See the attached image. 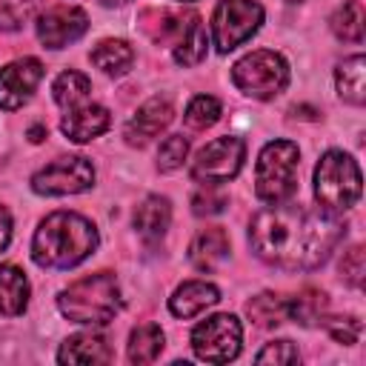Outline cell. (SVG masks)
<instances>
[{
  "label": "cell",
  "instance_id": "1",
  "mask_svg": "<svg viewBox=\"0 0 366 366\" xmlns=\"http://www.w3.org/2000/svg\"><path fill=\"white\" fill-rule=\"evenodd\" d=\"M346 226L326 209H309L300 203H272L260 209L249 223L252 252L283 272H309L329 260Z\"/></svg>",
  "mask_w": 366,
  "mask_h": 366
},
{
  "label": "cell",
  "instance_id": "2",
  "mask_svg": "<svg viewBox=\"0 0 366 366\" xmlns=\"http://www.w3.org/2000/svg\"><path fill=\"white\" fill-rule=\"evenodd\" d=\"M100 237L92 220L77 212H51L31 237V260L43 269H71L83 263Z\"/></svg>",
  "mask_w": 366,
  "mask_h": 366
},
{
  "label": "cell",
  "instance_id": "3",
  "mask_svg": "<svg viewBox=\"0 0 366 366\" xmlns=\"http://www.w3.org/2000/svg\"><path fill=\"white\" fill-rule=\"evenodd\" d=\"M57 306L63 317L83 326H103L120 312V286L112 272H97L74 280L60 292Z\"/></svg>",
  "mask_w": 366,
  "mask_h": 366
},
{
  "label": "cell",
  "instance_id": "4",
  "mask_svg": "<svg viewBox=\"0 0 366 366\" xmlns=\"http://www.w3.org/2000/svg\"><path fill=\"white\" fill-rule=\"evenodd\" d=\"M360 166L340 149H329L315 166V197L320 209L340 214L360 200Z\"/></svg>",
  "mask_w": 366,
  "mask_h": 366
},
{
  "label": "cell",
  "instance_id": "5",
  "mask_svg": "<svg viewBox=\"0 0 366 366\" xmlns=\"http://www.w3.org/2000/svg\"><path fill=\"white\" fill-rule=\"evenodd\" d=\"M297 166L300 149L292 140H272L260 149L254 166V194L263 203L289 200L297 189Z\"/></svg>",
  "mask_w": 366,
  "mask_h": 366
},
{
  "label": "cell",
  "instance_id": "6",
  "mask_svg": "<svg viewBox=\"0 0 366 366\" xmlns=\"http://www.w3.org/2000/svg\"><path fill=\"white\" fill-rule=\"evenodd\" d=\"M232 83L254 100H272L289 86V63L272 49H257L232 66Z\"/></svg>",
  "mask_w": 366,
  "mask_h": 366
},
{
  "label": "cell",
  "instance_id": "7",
  "mask_svg": "<svg viewBox=\"0 0 366 366\" xmlns=\"http://www.w3.org/2000/svg\"><path fill=\"white\" fill-rule=\"evenodd\" d=\"M263 23V6L257 0H220L212 14V40L220 54L243 46Z\"/></svg>",
  "mask_w": 366,
  "mask_h": 366
},
{
  "label": "cell",
  "instance_id": "8",
  "mask_svg": "<svg viewBox=\"0 0 366 366\" xmlns=\"http://www.w3.org/2000/svg\"><path fill=\"white\" fill-rule=\"evenodd\" d=\"M243 329L234 315H212L192 332V349L206 363H229L240 355Z\"/></svg>",
  "mask_w": 366,
  "mask_h": 366
},
{
  "label": "cell",
  "instance_id": "9",
  "mask_svg": "<svg viewBox=\"0 0 366 366\" xmlns=\"http://www.w3.org/2000/svg\"><path fill=\"white\" fill-rule=\"evenodd\" d=\"M243 160H246V143L234 134H223L212 143H206L194 160H192V177L203 186V183H212V186H220L232 177H237V172L243 169Z\"/></svg>",
  "mask_w": 366,
  "mask_h": 366
},
{
  "label": "cell",
  "instance_id": "10",
  "mask_svg": "<svg viewBox=\"0 0 366 366\" xmlns=\"http://www.w3.org/2000/svg\"><path fill=\"white\" fill-rule=\"evenodd\" d=\"M94 183V166L80 157H57L31 177V189L46 197H66V194H80Z\"/></svg>",
  "mask_w": 366,
  "mask_h": 366
},
{
  "label": "cell",
  "instance_id": "11",
  "mask_svg": "<svg viewBox=\"0 0 366 366\" xmlns=\"http://www.w3.org/2000/svg\"><path fill=\"white\" fill-rule=\"evenodd\" d=\"M86 29H89V17L77 6H51L34 23L37 40L46 49H66L69 43L80 40Z\"/></svg>",
  "mask_w": 366,
  "mask_h": 366
},
{
  "label": "cell",
  "instance_id": "12",
  "mask_svg": "<svg viewBox=\"0 0 366 366\" xmlns=\"http://www.w3.org/2000/svg\"><path fill=\"white\" fill-rule=\"evenodd\" d=\"M43 80V63L37 57H20L0 69V109L14 112L31 100L37 83Z\"/></svg>",
  "mask_w": 366,
  "mask_h": 366
},
{
  "label": "cell",
  "instance_id": "13",
  "mask_svg": "<svg viewBox=\"0 0 366 366\" xmlns=\"http://www.w3.org/2000/svg\"><path fill=\"white\" fill-rule=\"evenodd\" d=\"M174 117V109L166 97H149L143 106H137V112L129 117L123 134L129 146H146L152 137H157Z\"/></svg>",
  "mask_w": 366,
  "mask_h": 366
},
{
  "label": "cell",
  "instance_id": "14",
  "mask_svg": "<svg viewBox=\"0 0 366 366\" xmlns=\"http://www.w3.org/2000/svg\"><path fill=\"white\" fill-rule=\"evenodd\" d=\"M109 126H112L109 109L100 103H89V100L66 109V117L60 120V132L74 143H89V140L100 137Z\"/></svg>",
  "mask_w": 366,
  "mask_h": 366
},
{
  "label": "cell",
  "instance_id": "15",
  "mask_svg": "<svg viewBox=\"0 0 366 366\" xmlns=\"http://www.w3.org/2000/svg\"><path fill=\"white\" fill-rule=\"evenodd\" d=\"M220 300V292L214 283H206V280H186L174 289V295L169 297V309L174 317H197L200 312H206L209 306H214Z\"/></svg>",
  "mask_w": 366,
  "mask_h": 366
},
{
  "label": "cell",
  "instance_id": "16",
  "mask_svg": "<svg viewBox=\"0 0 366 366\" xmlns=\"http://www.w3.org/2000/svg\"><path fill=\"white\" fill-rule=\"evenodd\" d=\"M229 257V234L220 226L200 229L189 243V260L197 272H212Z\"/></svg>",
  "mask_w": 366,
  "mask_h": 366
},
{
  "label": "cell",
  "instance_id": "17",
  "mask_svg": "<svg viewBox=\"0 0 366 366\" xmlns=\"http://www.w3.org/2000/svg\"><path fill=\"white\" fill-rule=\"evenodd\" d=\"M57 360L60 363H109L112 349L100 332H77L63 340Z\"/></svg>",
  "mask_w": 366,
  "mask_h": 366
},
{
  "label": "cell",
  "instance_id": "18",
  "mask_svg": "<svg viewBox=\"0 0 366 366\" xmlns=\"http://www.w3.org/2000/svg\"><path fill=\"white\" fill-rule=\"evenodd\" d=\"M169 223H172V203H169V197L149 194L134 209V229L146 240H160L169 232Z\"/></svg>",
  "mask_w": 366,
  "mask_h": 366
},
{
  "label": "cell",
  "instance_id": "19",
  "mask_svg": "<svg viewBox=\"0 0 366 366\" xmlns=\"http://www.w3.org/2000/svg\"><path fill=\"white\" fill-rule=\"evenodd\" d=\"M26 306H29V280L23 269L3 263L0 266V315L14 317V315H23Z\"/></svg>",
  "mask_w": 366,
  "mask_h": 366
},
{
  "label": "cell",
  "instance_id": "20",
  "mask_svg": "<svg viewBox=\"0 0 366 366\" xmlns=\"http://www.w3.org/2000/svg\"><path fill=\"white\" fill-rule=\"evenodd\" d=\"M335 86H337L340 100H346L352 106H363V100H366V60H363V54H352L335 69Z\"/></svg>",
  "mask_w": 366,
  "mask_h": 366
},
{
  "label": "cell",
  "instance_id": "21",
  "mask_svg": "<svg viewBox=\"0 0 366 366\" xmlns=\"http://www.w3.org/2000/svg\"><path fill=\"white\" fill-rule=\"evenodd\" d=\"M206 51H209V37H206V29L200 23L197 14L189 17L183 34L177 37V43L172 46V57L177 66H197L206 60Z\"/></svg>",
  "mask_w": 366,
  "mask_h": 366
},
{
  "label": "cell",
  "instance_id": "22",
  "mask_svg": "<svg viewBox=\"0 0 366 366\" xmlns=\"http://www.w3.org/2000/svg\"><path fill=\"white\" fill-rule=\"evenodd\" d=\"M92 63L109 77H123L134 66V49L126 40H100L92 49Z\"/></svg>",
  "mask_w": 366,
  "mask_h": 366
},
{
  "label": "cell",
  "instance_id": "23",
  "mask_svg": "<svg viewBox=\"0 0 366 366\" xmlns=\"http://www.w3.org/2000/svg\"><path fill=\"white\" fill-rule=\"evenodd\" d=\"M163 352V329L157 323H140L129 335V360L134 366L154 363Z\"/></svg>",
  "mask_w": 366,
  "mask_h": 366
},
{
  "label": "cell",
  "instance_id": "24",
  "mask_svg": "<svg viewBox=\"0 0 366 366\" xmlns=\"http://www.w3.org/2000/svg\"><path fill=\"white\" fill-rule=\"evenodd\" d=\"M335 37L346 40V43H360L363 40V26H366V17H363V6L360 0H346L329 20Z\"/></svg>",
  "mask_w": 366,
  "mask_h": 366
},
{
  "label": "cell",
  "instance_id": "25",
  "mask_svg": "<svg viewBox=\"0 0 366 366\" xmlns=\"http://www.w3.org/2000/svg\"><path fill=\"white\" fill-rule=\"evenodd\" d=\"M89 92H92V80L86 74H80V71H63L51 83L54 103L63 106V109H71V106L86 103L89 100Z\"/></svg>",
  "mask_w": 366,
  "mask_h": 366
},
{
  "label": "cell",
  "instance_id": "26",
  "mask_svg": "<svg viewBox=\"0 0 366 366\" xmlns=\"http://www.w3.org/2000/svg\"><path fill=\"white\" fill-rule=\"evenodd\" d=\"M286 312L300 326L320 323L323 320V312H326V295L317 292V289H303L300 295H295L292 300H286Z\"/></svg>",
  "mask_w": 366,
  "mask_h": 366
},
{
  "label": "cell",
  "instance_id": "27",
  "mask_svg": "<svg viewBox=\"0 0 366 366\" xmlns=\"http://www.w3.org/2000/svg\"><path fill=\"white\" fill-rule=\"evenodd\" d=\"M246 315L257 323V326H280L283 320H289V312H286V300L272 295V292H263L257 297H252L246 303Z\"/></svg>",
  "mask_w": 366,
  "mask_h": 366
},
{
  "label": "cell",
  "instance_id": "28",
  "mask_svg": "<svg viewBox=\"0 0 366 366\" xmlns=\"http://www.w3.org/2000/svg\"><path fill=\"white\" fill-rule=\"evenodd\" d=\"M220 112H223V106H220L217 97H212V94H197V97L186 106L183 120H186L189 129H209V126H214V123L220 120Z\"/></svg>",
  "mask_w": 366,
  "mask_h": 366
},
{
  "label": "cell",
  "instance_id": "29",
  "mask_svg": "<svg viewBox=\"0 0 366 366\" xmlns=\"http://www.w3.org/2000/svg\"><path fill=\"white\" fill-rule=\"evenodd\" d=\"M186 154H189V140L183 134H169L157 149V169L160 172H174V169L183 166Z\"/></svg>",
  "mask_w": 366,
  "mask_h": 366
},
{
  "label": "cell",
  "instance_id": "30",
  "mask_svg": "<svg viewBox=\"0 0 366 366\" xmlns=\"http://www.w3.org/2000/svg\"><path fill=\"white\" fill-rule=\"evenodd\" d=\"M226 206H229V197H226L217 186H212V183H203V189H197L194 197H192V212H194L197 217L220 214Z\"/></svg>",
  "mask_w": 366,
  "mask_h": 366
},
{
  "label": "cell",
  "instance_id": "31",
  "mask_svg": "<svg viewBox=\"0 0 366 366\" xmlns=\"http://www.w3.org/2000/svg\"><path fill=\"white\" fill-rule=\"evenodd\" d=\"M34 11V0H0V31L20 29Z\"/></svg>",
  "mask_w": 366,
  "mask_h": 366
},
{
  "label": "cell",
  "instance_id": "32",
  "mask_svg": "<svg viewBox=\"0 0 366 366\" xmlns=\"http://www.w3.org/2000/svg\"><path fill=\"white\" fill-rule=\"evenodd\" d=\"M257 363H297L300 360V352L295 349L292 340H272L266 343L257 355H254Z\"/></svg>",
  "mask_w": 366,
  "mask_h": 366
},
{
  "label": "cell",
  "instance_id": "33",
  "mask_svg": "<svg viewBox=\"0 0 366 366\" xmlns=\"http://www.w3.org/2000/svg\"><path fill=\"white\" fill-rule=\"evenodd\" d=\"M363 272H366V263H363V249L360 246H352L343 260H340V274L349 286H360L363 283Z\"/></svg>",
  "mask_w": 366,
  "mask_h": 366
},
{
  "label": "cell",
  "instance_id": "34",
  "mask_svg": "<svg viewBox=\"0 0 366 366\" xmlns=\"http://www.w3.org/2000/svg\"><path fill=\"white\" fill-rule=\"evenodd\" d=\"M326 329L337 343L352 346L360 335V320L357 317H335V320H326Z\"/></svg>",
  "mask_w": 366,
  "mask_h": 366
},
{
  "label": "cell",
  "instance_id": "35",
  "mask_svg": "<svg viewBox=\"0 0 366 366\" xmlns=\"http://www.w3.org/2000/svg\"><path fill=\"white\" fill-rule=\"evenodd\" d=\"M9 240H11V217H9V212L0 206V252L9 246Z\"/></svg>",
  "mask_w": 366,
  "mask_h": 366
},
{
  "label": "cell",
  "instance_id": "36",
  "mask_svg": "<svg viewBox=\"0 0 366 366\" xmlns=\"http://www.w3.org/2000/svg\"><path fill=\"white\" fill-rule=\"evenodd\" d=\"M29 134H31V143H40V140L46 137V129H43V126H34Z\"/></svg>",
  "mask_w": 366,
  "mask_h": 366
},
{
  "label": "cell",
  "instance_id": "37",
  "mask_svg": "<svg viewBox=\"0 0 366 366\" xmlns=\"http://www.w3.org/2000/svg\"><path fill=\"white\" fill-rule=\"evenodd\" d=\"M103 6H123V3H132V0H100Z\"/></svg>",
  "mask_w": 366,
  "mask_h": 366
},
{
  "label": "cell",
  "instance_id": "38",
  "mask_svg": "<svg viewBox=\"0 0 366 366\" xmlns=\"http://www.w3.org/2000/svg\"><path fill=\"white\" fill-rule=\"evenodd\" d=\"M286 3H300V0H286Z\"/></svg>",
  "mask_w": 366,
  "mask_h": 366
},
{
  "label": "cell",
  "instance_id": "39",
  "mask_svg": "<svg viewBox=\"0 0 366 366\" xmlns=\"http://www.w3.org/2000/svg\"><path fill=\"white\" fill-rule=\"evenodd\" d=\"M180 3H192V0H180Z\"/></svg>",
  "mask_w": 366,
  "mask_h": 366
}]
</instances>
